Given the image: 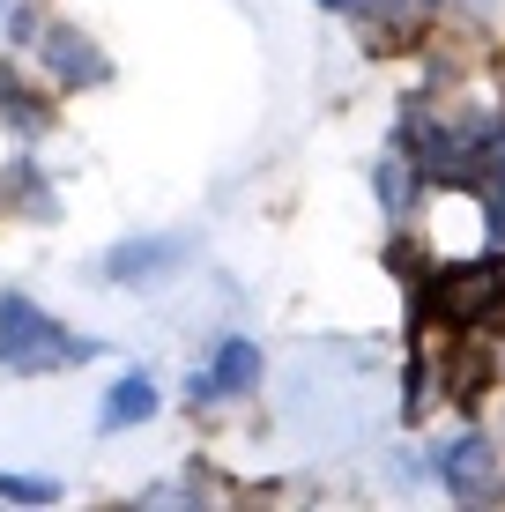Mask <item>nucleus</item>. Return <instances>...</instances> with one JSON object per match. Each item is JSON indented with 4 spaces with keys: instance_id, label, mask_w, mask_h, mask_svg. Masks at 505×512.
<instances>
[{
    "instance_id": "0eeeda50",
    "label": "nucleus",
    "mask_w": 505,
    "mask_h": 512,
    "mask_svg": "<svg viewBox=\"0 0 505 512\" xmlns=\"http://www.w3.org/2000/svg\"><path fill=\"white\" fill-rule=\"evenodd\" d=\"M253 379H260V349L246 342V334H231V342H223V357H216V372L201 379V394H246Z\"/></svg>"
},
{
    "instance_id": "f03ea898",
    "label": "nucleus",
    "mask_w": 505,
    "mask_h": 512,
    "mask_svg": "<svg viewBox=\"0 0 505 512\" xmlns=\"http://www.w3.org/2000/svg\"><path fill=\"white\" fill-rule=\"evenodd\" d=\"M431 305H439L446 320L476 327L483 312L498 305V268H491V260H483V268H446L439 282H431Z\"/></svg>"
},
{
    "instance_id": "6e6552de",
    "label": "nucleus",
    "mask_w": 505,
    "mask_h": 512,
    "mask_svg": "<svg viewBox=\"0 0 505 512\" xmlns=\"http://www.w3.org/2000/svg\"><path fill=\"white\" fill-rule=\"evenodd\" d=\"M0 498H52V483H30V475H0Z\"/></svg>"
},
{
    "instance_id": "f257e3e1",
    "label": "nucleus",
    "mask_w": 505,
    "mask_h": 512,
    "mask_svg": "<svg viewBox=\"0 0 505 512\" xmlns=\"http://www.w3.org/2000/svg\"><path fill=\"white\" fill-rule=\"evenodd\" d=\"M97 342H82V334H67L52 312H38L30 297L0 290V364L23 379H45V372H67V364H90Z\"/></svg>"
},
{
    "instance_id": "20e7f679",
    "label": "nucleus",
    "mask_w": 505,
    "mask_h": 512,
    "mask_svg": "<svg viewBox=\"0 0 505 512\" xmlns=\"http://www.w3.org/2000/svg\"><path fill=\"white\" fill-rule=\"evenodd\" d=\"M45 60H52V75H60V82H104V52L82 38V30H52Z\"/></svg>"
},
{
    "instance_id": "7ed1b4c3",
    "label": "nucleus",
    "mask_w": 505,
    "mask_h": 512,
    "mask_svg": "<svg viewBox=\"0 0 505 512\" xmlns=\"http://www.w3.org/2000/svg\"><path fill=\"white\" fill-rule=\"evenodd\" d=\"M446 490H454L461 505L498 498V453H491V438H461V446L446 453Z\"/></svg>"
},
{
    "instance_id": "1a4fd4ad",
    "label": "nucleus",
    "mask_w": 505,
    "mask_h": 512,
    "mask_svg": "<svg viewBox=\"0 0 505 512\" xmlns=\"http://www.w3.org/2000/svg\"><path fill=\"white\" fill-rule=\"evenodd\" d=\"M327 8H342V15H372L379 0H327Z\"/></svg>"
},
{
    "instance_id": "39448f33",
    "label": "nucleus",
    "mask_w": 505,
    "mask_h": 512,
    "mask_svg": "<svg viewBox=\"0 0 505 512\" xmlns=\"http://www.w3.org/2000/svg\"><path fill=\"white\" fill-rule=\"evenodd\" d=\"M179 253H186L179 238H134V245H119V253L104 260V275H112V282H149L156 268H171Z\"/></svg>"
},
{
    "instance_id": "423d86ee",
    "label": "nucleus",
    "mask_w": 505,
    "mask_h": 512,
    "mask_svg": "<svg viewBox=\"0 0 505 512\" xmlns=\"http://www.w3.org/2000/svg\"><path fill=\"white\" fill-rule=\"evenodd\" d=\"M149 416H156V386H149L142 372H127L112 394H104V409H97L104 431H127V423H149Z\"/></svg>"
}]
</instances>
